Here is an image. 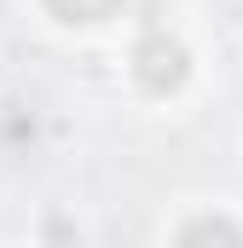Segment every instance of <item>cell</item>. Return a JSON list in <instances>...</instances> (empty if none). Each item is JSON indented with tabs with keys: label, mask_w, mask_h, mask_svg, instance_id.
I'll return each mask as SVG.
<instances>
[{
	"label": "cell",
	"mask_w": 243,
	"mask_h": 248,
	"mask_svg": "<svg viewBox=\"0 0 243 248\" xmlns=\"http://www.w3.org/2000/svg\"><path fill=\"white\" fill-rule=\"evenodd\" d=\"M185 75H191V52L180 46V35H168V29H151V35H139V46H133V81L145 87V93H180Z\"/></svg>",
	"instance_id": "cell-1"
},
{
	"label": "cell",
	"mask_w": 243,
	"mask_h": 248,
	"mask_svg": "<svg viewBox=\"0 0 243 248\" xmlns=\"http://www.w3.org/2000/svg\"><path fill=\"white\" fill-rule=\"evenodd\" d=\"M174 237H185V243H191V237H232V243H238L243 225H232V219H197V225H180Z\"/></svg>",
	"instance_id": "cell-3"
},
{
	"label": "cell",
	"mask_w": 243,
	"mask_h": 248,
	"mask_svg": "<svg viewBox=\"0 0 243 248\" xmlns=\"http://www.w3.org/2000/svg\"><path fill=\"white\" fill-rule=\"evenodd\" d=\"M52 12H58V23H104V17H116V6L127 0H47Z\"/></svg>",
	"instance_id": "cell-2"
}]
</instances>
